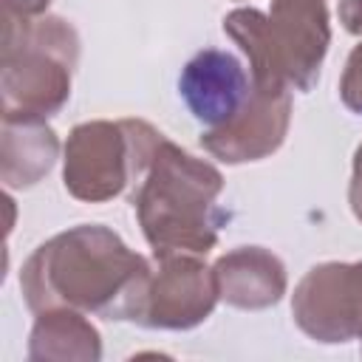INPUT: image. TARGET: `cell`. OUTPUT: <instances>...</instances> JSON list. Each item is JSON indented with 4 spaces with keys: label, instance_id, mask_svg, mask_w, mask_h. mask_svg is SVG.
<instances>
[{
    "label": "cell",
    "instance_id": "cell-1",
    "mask_svg": "<svg viewBox=\"0 0 362 362\" xmlns=\"http://www.w3.org/2000/svg\"><path fill=\"white\" fill-rule=\"evenodd\" d=\"M153 263L102 223L71 226L40 243L20 269L25 305L76 308L102 320L136 322Z\"/></svg>",
    "mask_w": 362,
    "mask_h": 362
},
{
    "label": "cell",
    "instance_id": "cell-2",
    "mask_svg": "<svg viewBox=\"0 0 362 362\" xmlns=\"http://www.w3.org/2000/svg\"><path fill=\"white\" fill-rule=\"evenodd\" d=\"M223 175L215 164L189 156L167 136L133 187V209L153 255H206L218 243Z\"/></svg>",
    "mask_w": 362,
    "mask_h": 362
},
{
    "label": "cell",
    "instance_id": "cell-3",
    "mask_svg": "<svg viewBox=\"0 0 362 362\" xmlns=\"http://www.w3.org/2000/svg\"><path fill=\"white\" fill-rule=\"evenodd\" d=\"M223 34L249 59L255 85L308 93L331 45L325 0H274L272 11L235 8L223 17Z\"/></svg>",
    "mask_w": 362,
    "mask_h": 362
},
{
    "label": "cell",
    "instance_id": "cell-4",
    "mask_svg": "<svg viewBox=\"0 0 362 362\" xmlns=\"http://www.w3.org/2000/svg\"><path fill=\"white\" fill-rule=\"evenodd\" d=\"M79 62L76 28L54 14L14 17L3 28V116L48 119L71 96V76Z\"/></svg>",
    "mask_w": 362,
    "mask_h": 362
},
{
    "label": "cell",
    "instance_id": "cell-5",
    "mask_svg": "<svg viewBox=\"0 0 362 362\" xmlns=\"http://www.w3.org/2000/svg\"><path fill=\"white\" fill-rule=\"evenodd\" d=\"M161 139L144 119L82 122L62 147V184L76 201L105 204L136 187Z\"/></svg>",
    "mask_w": 362,
    "mask_h": 362
},
{
    "label": "cell",
    "instance_id": "cell-6",
    "mask_svg": "<svg viewBox=\"0 0 362 362\" xmlns=\"http://www.w3.org/2000/svg\"><path fill=\"white\" fill-rule=\"evenodd\" d=\"M291 314L300 331L337 345L362 337V260L311 266L294 288Z\"/></svg>",
    "mask_w": 362,
    "mask_h": 362
},
{
    "label": "cell",
    "instance_id": "cell-7",
    "mask_svg": "<svg viewBox=\"0 0 362 362\" xmlns=\"http://www.w3.org/2000/svg\"><path fill=\"white\" fill-rule=\"evenodd\" d=\"M218 300L215 272L201 260V255H153V274L136 325L189 331L215 311Z\"/></svg>",
    "mask_w": 362,
    "mask_h": 362
},
{
    "label": "cell",
    "instance_id": "cell-8",
    "mask_svg": "<svg viewBox=\"0 0 362 362\" xmlns=\"http://www.w3.org/2000/svg\"><path fill=\"white\" fill-rule=\"evenodd\" d=\"M291 124V90L252 82L243 110L221 127L201 133V147L223 164H246L269 158L286 141Z\"/></svg>",
    "mask_w": 362,
    "mask_h": 362
},
{
    "label": "cell",
    "instance_id": "cell-9",
    "mask_svg": "<svg viewBox=\"0 0 362 362\" xmlns=\"http://www.w3.org/2000/svg\"><path fill=\"white\" fill-rule=\"evenodd\" d=\"M178 93L201 124L221 127L243 110L252 93V74L235 54L204 48L184 65Z\"/></svg>",
    "mask_w": 362,
    "mask_h": 362
},
{
    "label": "cell",
    "instance_id": "cell-10",
    "mask_svg": "<svg viewBox=\"0 0 362 362\" xmlns=\"http://www.w3.org/2000/svg\"><path fill=\"white\" fill-rule=\"evenodd\" d=\"M212 272L221 300L243 311H263L277 305L288 286L283 260L263 246H238L221 255Z\"/></svg>",
    "mask_w": 362,
    "mask_h": 362
},
{
    "label": "cell",
    "instance_id": "cell-11",
    "mask_svg": "<svg viewBox=\"0 0 362 362\" xmlns=\"http://www.w3.org/2000/svg\"><path fill=\"white\" fill-rule=\"evenodd\" d=\"M59 158V139L45 119L3 116L0 181L6 189H28L42 181Z\"/></svg>",
    "mask_w": 362,
    "mask_h": 362
},
{
    "label": "cell",
    "instance_id": "cell-12",
    "mask_svg": "<svg viewBox=\"0 0 362 362\" xmlns=\"http://www.w3.org/2000/svg\"><path fill=\"white\" fill-rule=\"evenodd\" d=\"M102 337L96 325L76 308H45L37 314L28 337V359L34 362H96Z\"/></svg>",
    "mask_w": 362,
    "mask_h": 362
},
{
    "label": "cell",
    "instance_id": "cell-13",
    "mask_svg": "<svg viewBox=\"0 0 362 362\" xmlns=\"http://www.w3.org/2000/svg\"><path fill=\"white\" fill-rule=\"evenodd\" d=\"M339 99L348 110L362 116V42L348 54L345 71L339 76Z\"/></svg>",
    "mask_w": 362,
    "mask_h": 362
},
{
    "label": "cell",
    "instance_id": "cell-14",
    "mask_svg": "<svg viewBox=\"0 0 362 362\" xmlns=\"http://www.w3.org/2000/svg\"><path fill=\"white\" fill-rule=\"evenodd\" d=\"M348 204L356 221H362V144L354 153V167H351V184H348Z\"/></svg>",
    "mask_w": 362,
    "mask_h": 362
},
{
    "label": "cell",
    "instance_id": "cell-15",
    "mask_svg": "<svg viewBox=\"0 0 362 362\" xmlns=\"http://www.w3.org/2000/svg\"><path fill=\"white\" fill-rule=\"evenodd\" d=\"M339 23L348 34L362 37V0H339Z\"/></svg>",
    "mask_w": 362,
    "mask_h": 362
},
{
    "label": "cell",
    "instance_id": "cell-16",
    "mask_svg": "<svg viewBox=\"0 0 362 362\" xmlns=\"http://www.w3.org/2000/svg\"><path fill=\"white\" fill-rule=\"evenodd\" d=\"M48 6H51V0H6V14H14V17H40V14H45Z\"/></svg>",
    "mask_w": 362,
    "mask_h": 362
},
{
    "label": "cell",
    "instance_id": "cell-17",
    "mask_svg": "<svg viewBox=\"0 0 362 362\" xmlns=\"http://www.w3.org/2000/svg\"><path fill=\"white\" fill-rule=\"evenodd\" d=\"M359 342H362V337H359Z\"/></svg>",
    "mask_w": 362,
    "mask_h": 362
},
{
    "label": "cell",
    "instance_id": "cell-18",
    "mask_svg": "<svg viewBox=\"0 0 362 362\" xmlns=\"http://www.w3.org/2000/svg\"><path fill=\"white\" fill-rule=\"evenodd\" d=\"M272 3H274V0H272Z\"/></svg>",
    "mask_w": 362,
    "mask_h": 362
}]
</instances>
